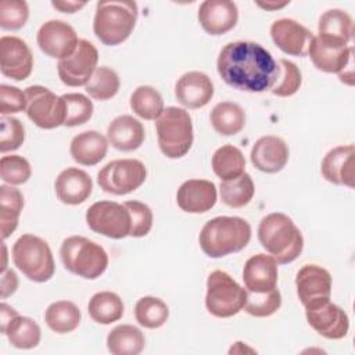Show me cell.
Here are the masks:
<instances>
[{
  "label": "cell",
  "mask_w": 355,
  "mask_h": 355,
  "mask_svg": "<svg viewBox=\"0 0 355 355\" xmlns=\"http://www.w3.org/2000/svg\"><path fill=\"white\" fill-rule=\"evenodd\" d=\"M218 73L233 89L261 93L270 90L277 75L272 54L255 42H230L219 53Z\"/></svg>",
  "instance_id": "obj_1"
},
{
  "label": "cell",
  "mask_w": 355,
  "mask_h": 355,
  "mask_svg": "<svg viewBox=\"0 0 355 355\" xmlns=\"http://www.w3.org/2000/svg\"><path fill=\"white\" fill-rule=\"evenodd\" d=\"M258 240L280 265L295 261L304 248L301 230L291 218L282 212H273L262 218L258 226Z\"/></svg>",
  "instance_id": "obj_2"
},
{
  "label": "cell",
  "mask_w": 355,
  "mask_h": 355,
  "mask_svg": "<svg viewBox=\"0 0 355 355\" xmlns=\"http://www.w3.org/2000/svg\"><path fill=\"white\" fill-rule=\"evenodd\" d=\"M200 247L209 258H222L241 251L251 240L250 223L239 216H216L200 233Z\"/></svg>",
  "instance_id": "obj_3"
},
{
  "label": "cell",
  "mask_w": 355,
  "mask_h": 355,
  "mask_svg": "<svg viewBox=\"0 0 355 355\" xmlns=\"http://www.w3.org/2000/svg\"><path fill=\"white\" fill-rule=\"evenodd\" d=\"M136 1L111 0L98 1L93 19V32L105 46H116L125 42L137 21Z\"/></svg>",
  "instance_id": "obj_4"
},
{
  "label": "cell",
  "mask_w": 355,
  "mask_h": 355,
  "mask_svg": "<svg viewBox=\"0 0 355 355\" xmlns=\"http://www.w3.org/2000/svg\"><path fill=\"white\" fill-rule=\"evenodd\" d=\"M60 258L67 270L87 280L100 277L108 266L105 250L83 236L67 237L61 244Z\"/></svg>",
  "instance_id": "obj_5"
},
{
  "label": "cell",
  "mask_w": 355,
  "mask_h": 355,
  "mask_svg": "<svg viewBox=\"0 0 355 355\" xmlns=\"http://www.w3.org/2000/svg\"><path fill=\"white\" fill-rule=\"evenodd\" d=\"M158 146L168 158L184 157L193 144V122L189 112L179 107L164 108L155 121Z\"/></svg>",
  "instance_id": "obj_6"
},
{
  "label": "cell",
  "mask_w": 355,
  "mask_h": 355,
  "mask_svg": "<svg viewBox=\"0 0 355 355\" xmlns=\"http://www.w3.org/2000/svg\"><path fill=\"white\" fill-rule=\"evenodd\" d=\"M14 265L32 282L44 283L54 275L55 265L49 244L35 236L22 234L12 245Z\"/></svg>",
  "instance_id": "obj_7"
},
{
  "label": "cell",
  "mask_w": 355,
  "mask_h": 355,
  "mask_svg": "<svg viewBox=\"0 0 355 355\" xmlns=\"http://www.w3.org/2000/svg\"><path fill=\"white\" fill-rule=\"evenodd\" d=\"M247 300V290L243 288L229 273L214 270L207 279L205 306L216 318H230L239 313Z\"/></svg>",
  "instance_id": "obj_8"
},
{
  "label": "cell",
  "mask_w": 355,
  "mask_h": 355,
  "mask_svg": "<svg viewBox=\"0 0 355 355\" xmlns=\"http://www.w3.org/2000/svg\"><path fill=\"white\" fill-rule=\"evenodd\" d=\"M147 176L144 164L139 159L125 158L108 162L97 173V183L105 193L125 196L139 189Z\"/></svg>",
  "instance_id": "obj_9"
},
{
  "label": "cell",
  "mask_w": 355,
  "mask_h": 355,
  "mask_svg": "<svg viewBox=\"0 0 355 355\" xmlns=\"http://www.w3.org/2000/svg\"><path fill=\"white\" fill-rule=\"evenodd\" d=\"M28 118L42 129H54L64 125L65 110L62 97L50 89L33 85L25 89Z\"/></svg>",
  "instance_id": "obj_10"
},
{
  "label": "cell",
  "mask_w": 355,
  "mask_h": 355,
  "mask_svg": "<svg viewBox=\"0 0 355 355\" xmlns=\"http://www.w3.org/2000/svg\"><path fill=\"white\" fill-rule=\"evenodd\" d=\"M87 226L110 239H125L130 233V214L123 204L97 201L86 211Z\"/></svg>",
  "instance_id": "obj_11"
},
{
  "label": "cell",
  "mask_w": 355,
  "mask_h": 355,
  "mask_svg": "<svg viewBox=\"0 0 355 355\" xmlns=\"http://www.w3.org/2000/svg\"><path fill=\"white\" fill-rule=\"evenodd\" d=\"M97 62L98 51L94 44L86 39H79L75 51L71 55L58 60V76L67 86H86L97 68Z\"/></svg>",
  "instance_id": "obj_12"
},
{
  "label": "cell",
  "mask_w": 355,
  "mask_h": 355,
  "mask_svg": "<svg viewBox=\"0 0 355 355\" xmlns=\"http://www.w3.org/2000/svg\"><path fill=\"white\" fill-rule=\"evenodd\" d=\"M305 316L309 326L324 338L340 340L348 333L349 319L347 313L330 300L305 306Z\"/></svg>",
  "instance_id": "obj_13"
},
{
  "label": "cell",
  "mask_w": 355,
  "mask_h": 355,
  "mask_svg": "<svg viewBox=\"0 0 355 355\" xmlns=\"http://www.w3.org/2000/svg\"><path fill=\"white\" fill-rule=\"evenodd\" d=\"M39 49L51 58L62 60L71 55L78 46L75 29L65 21L50 19L37 31L36 36Z\"/></svg>",
  "instance_id": "obj_14"
},
{
  "label": "cell",
  "mask_w": 355,
  "mask_h": 355,
  "mask_svg": "<svg viewBox=\"0 0 355 355\" xmlns=\"http://www.w3.org/2000/svg\"><path fill=\"white\" fill-rule=\"evenodd\" d=\"M33 68V55L28 44L17 36L0 39V69L1 73L14 80L26 79Z\"/></svg>",
  "instance_id": "obj_15"
},
{
  "label": "cell",
  "mask_w": 355,
  "mask_h": 355,
  "mask_svg": "<svg viewBox=\"0 0 355 355\" xmlns=\"http://www.w3.org/2000/svg\"><path fill=\"white\" fill-rule=\"evenodd\" d=\"M297 294L301 304L305 306L330 300L331 276L324 268L308 263L304 265L295 276Z\"/></svg>",
  "instance_id": "obj_16"
},
{
  "label": "cell",
  "mask_w": 355,
  "mask_h": 355,
  "mask_svg": "<svg viewBox=\"0 0 355 355\" xmlns=\"http://www.w3.org/2000/svg\"><path fill=\"white\" fill-rule=\"evenodd\" d=\"M270 36L273 43L283 53L305 57L308 55V49L315 35L295 19L280 18L272 24Z\"/></svg>",
  "instance_id": "obj_17"
},
{
  "label": "cell",
  "mask_w": 355,
  "mask_h": 355,
  "mask_svg": "<svg viewBox=\"0 0 355 355\" xmlns=\"http://www.w3.org/2000/svg\"><path fill=\"white\" fill-rule=\"evenodd\" d=\"M239 19L236 3L229 0H205L198 8V22L201 28L212 35L219 36L232 31Z\"/></svg>",
  "instance_id": "obj_18"
},
{
  "label": "cell",
  "mask_w": 355,
  "mask_h": 355,
  "mask_svg": "<svg viewBox=\"0 0 355 355\" xmlns=\"http://www.w3.org/2000/svg\"><path fill=\"white\" fill-rule=\"evenodd\" d=\"M355 147L354 144L331 148L322 159L320 171L323 178L338 186L352 189L355 186Z\"/></svg>",
  "instance_id": "obj_19"
},
{
  "label": "cell",
  "mask_w": 355,
  "mask_h": 355,
  "mask_svg": "<svg viewBox=\"0 0 355 355\" xmlns=\"http://www.w3.org/2000/svg\"><path fill=\"white\" fill-rule=\"evenodd\" d=\"M175 96L186 108H201L214 96V83L208 75L200 71L183 73L175 85Z\"/></svg>",
  "instance_id": "obj_20"
},
{
  "label": "cell",
  "mask_w": 355,
  "mask_h": 355,
  "mask_svg": "<svg viewBox=\"0 0 355 355\" xmlns=\"http://www.w3.org/2000/svg\"><path fill=\"white\" fill-rule=\"evenodd\" d=\"M216 186L205 179H189L176 193L179 208L189 214H204L216 202Z\"/></svg>",
  "instance_id": "obj_21"
},
{
  "label": "cell",
  "mask_w": 355,
  "mask_h": 355,
  "mask_svg": "<svg viewBox=\"0 0 355 355\" xmlns=\"http://www.w3.org/2000/svg\"><path fill=\"white\" fill-rule=\"evenodd\" d=\"M245 290L250 293H268L277 286V262L266 254H257L247 259L243 269Z\"/></svg>",
  "instance_id": "obj_22"
},
{
  "label": "cell",
  "mask_w": 355,
  "mask_h": 355,
  "mask_svg": "<svg viewBox=\"0 0 355 355\" xmlns=\"http://www.w3.org/2000/svg\"><path fill=\"white\" fill-rule=\"evenodd\" d=\"M352 46H336L318 36H313L308 49V55L313 65L327 73H340L344 71L352 61Z\"/></svg>",
  "instance_id": "obj_23"
},
{
  "label": "cell",
  "mask_w": 355,
  "mask_h": 355,
  "mask_svg": "<svg viewBox=\"0 0 355 355\" xmlns=\"http://www.w3.org/2000/svg\"><path fill=\"white\" fill-rule=\"evenodd\" d=\"M288 161V147L277 136H263L255 141L251 150L252 165L265 173L280 172Z\"/></svg>",
  "instance_id": "obj_24"
},
{
  "label": "cell",
  "mask_w": 355,
  "mask_h": 355,
  "mask_svg": "<svg viewBox=\"0 0 355 355\" xmlns=\"http://www.w3.org/2000/svg\"><path fill=\"white\" fill-rule=\"evenodd\" d=\"M57 198L68 205L85 202L93 190L92 178L79 168H67L55 179L54 183Z\"/></svg>",
  "instance_id": "obj_25"
},
{
  "label": "cell",
  "mask_w": 355,
  "mask_h": 355,
  "mask_svg": "<svg viewBox=\"0 0 355 355\" xmlns=\"http://www.w3.org/2000/svg\"><path fill=\"white\" fill-rule=\"evenodd\" d=\"M146 137L144 126L132 115H119L107 128L108 143L119 151L137 150Z\"/></svg>",
  "instance_id": "obj_26"
},
{
  "label": "cell",
  "mask_w": 355,
  "mask_h": 355,
  "mask_svg": "<svg viewBox=\"0 0 355 355\" xmlns=\"http://www.w3.org/2000/svg\"><path fill=\"white\" fill-rule=\"evenodd\" d=\"M318 37L336 44L348 46L354 33V22L348 12L340 8H331L322 14L318 25Z\"/></svg>",
  "instance_id": "obj_27"
},
{
  "label": "cell",
  "mask_w": 355,
  "mask_h": 355,
  "mask_svg": "<svg viewBox=\"0 0 355 355\" xmlns=\"http://www.w3.org/2000/svg\"><path fill=\"white\" fill-rule=\"evenodd\" d=\"M108 140L97 130H86L76 135L69 146L75 162L86 166L98 164L107 154Z\"/></svg>",
  "instance_id": "obj_28"
},
{
  "label": "cell",
  "mask_w": 355,
  "mask_h": 355,
  "mask_svg": "<svg viewBox=\"0 0 355 355\" xmlns=\"http://www.w3.org/2000/svg\"><path fill=\"white\" fill-rule=\"evenodd\" d=\"M144 345V334L132 324L115 326L107 336V348L112 355H139Z\"/></svg>",
  "instance_id": "obj_29"
},
{
  "label": "cell",
  "mask_w": 355,
  "mask_h": 355,
  "mask_svg": "<svg viewBox=\"0 0 355 355\" xmlns=\"http://www.w3.org/2000/svg\"><path fill=\"white\" fill-rule=\"evenodd\" d=\"M24 208L22 193L11 186H0V230L1 239L10 237L18 226V218Z\"/></svg>",
  "instance_id": "obj_30"
},
{
  "label": "cell",
  "mask_w": 355,
  "mask_h": 355,
  "mask_svg": "<svg viewBox=\"0 0 355 355\" xmlns=\"http://www.w3.org/2000/svg\"><path fill=\"white\" fill-rule=\"evenodd\" d=\"M212 128L222 136L237 135L245 125L244 110L232 101L218 103L209 115Z\"/></svg>",
  "instance_id": "obj_31"
},
{
  "label": "cell",
  "mask_w": 355,
  "mask_h": 355,
  "mask_svg": "<svg viewBox=\"0 0 355 355\" xmlns=\"http://www.w3.org/2000/svg\"><path fill=\"white\" fill-rule=\"evenodd\" d=\"M87 311L96 323L110 324L123 316V302L112 291H100L90 298Z\"/></svg>",
  "instance_id": "obj_32"
},
{
  "label": "cell",
  "mask_w": 355,
  "mask_h": 355,
  "mask_svg": "<svg viewBox=\"0 0 355 355\" xmlns=\"http://www.w3.org/2000/svg\"><path fill=\"white\" fill-rule=\"evenodd\" d=\"M80 311L71 301H55L44 312L46 324L58 334L73 331L80 323Z\"/></svg>",
  "instance_id": "obj_33"
},
{
  "label": "cell",
  "mask_w": 355,
  "mask_h": 355,
  "mask_svg": "<svg viewBox=\"0 0 355 355\" xmlns=\"http://www.w3.org/2000/svg\"><path fill=\"white\" fill-rule=\"evenodd\" d=\"M212 169L220 180H230L244 173L245 158L240 148L226 144L214 153Z\"/></svg>",
  "instance_id": "obj_34"
},
{
  "label": "cell",
  "mask_w": 355,
  "mask_h": 355,
  "mask_svg": "<svg viewBox=\"0 0 355 355\" xmlns=\"http://www.w3.org/2000/svg\"><path fill=\"white\" fill-rule=\"evenodd\" d=\"M10 341V344L19 349H31L37 347L40 343V327L39 324L28 318L17 315L6 327L4 333Z\"/></svg>",
  "instance_id": "obj_35"
},
{
  "label": "cell",
  "mask_w": 355,
  "mask_h": 355,
  "mask_svg": "<svg viewBox=\"0 0 355 355\" xmlns=\"http://www.w3.org/2000/svg\"><path fill=\"white\" fill-rule=\"evenodd\" d=\"M222 202L230 208H241L247 205L254 197V182L248 173H243L230 180H222L220 187Z\"/></svg>",
  "instance_id": "obj_36"
},
{
  "label": "cell",
  "mask_w": 355,
  "mask_h": 355,
  "mask_svg": "<svg viewBox=\"0 0 355 355\" xmlns=\"http://www.w3.org/2000/svg\"><path fill=\"white\" fill-rule=\"evenodd\" d=\"M130 108L136 115L147 121H157L164 111V100L153 86H139L130 96Z\"/></svg>",
  "instance_id": "obj_37"
},
{
  "label": "cell",
  "mask_w": 355,
  "mask_h": 355,
  "mask_svg": "<svg viewBox=\"0 0 355 355\" xmlns=\"http://www.w3.org/2000/svg\"><path fill=\"white\" fill-rule=\"evenodd\" d=\"M168 305L157 297H141L135 305L136 322L146 329H158L168 320Z\"/></svg>",
  "instance_id": "obj_38"
},
{
  "label": "cell",
  "mask_w": 355,
  "mask_h": 355,
  "mask_svg": "<svg viewBox=\"0 0 355 355\" xmlns=\"http://www.w3.org/2000/svg\"><path fill=\"white\" fill-rule=\"evenodd\" d=\"M121 82L118 73L110 67H97L90 80L86 83V93L98 101L112 98L119 90Z\"/></svg>",
  "instance_id": "obj_39"
},
{
  "label": "cell",
  "mask_w": 355,
  "mask_h": 355,
  "mask_svg": "<svg viewBox=\"0 0 355 355\" xmlns=\"http://www.w3.org/2000/svg\"><path fill=\"white\" fill-rule=\"evenodd\" d=\"M301 82L300 68L294 62L280 58L277 61V75L270 92L277 97H290L298 92Z\"/></svg>",
  "instance_id": "obj_40"
},
{
  "label": "cell",
  "mask_w": 355,
  "mask_h": 355,
  "mask_svg": "<svg viewBox=\"0 0 355 355\" xmlns=\"http://www.w3.org/2000/svg\"><path fill=\"white\" fill-rule=\"evenodd\" d=\"M64 100L65 119L64 126L73 128L86 123L93 115V103L80 93H67L61 96Z\"/></svg>",
  "instance_id": "obj_41"
},
{
  "label": "cell",
  "mask_w": 355,
  "mask_h": 355,
  "mask_svg": "<svg viewBox=\"0 0 355 355\" xmlns=\"http://www.w3.org/2000/svg\"><path fill=\"white\" fill-rule=\"evenodd\" d=\"M282 305V295L277 288L268 293H250L247 291V300L244 311L255 318H266L273 315Z\"/></svg>",
  "instance_id": "obj_42"
},
{
  "label": "cell",
  "mask_w": 355,
  "mask_h": 355,
  "mask_svg": "<svg viewBox=\"0 0 355 355\" xmlns=\"http://www.w3.org/2000/svg\"><path fill=\"white\" fill-rule=\"evenodd\" d=\"M32 175L31 165L26 158L21 155H4L0 159V176L1 180L17 186L29 180Z\"/></svg>",
  "instance_id": "obj_43"
},
{
  "label": "cell",
  "mask_w": 355,
  "mask_h": 355,
  "mask_svg": "<svg viewBox=\"0 0 355 355\" xmlns=\"http://www.w3.org/2000/svg\"><path fill=\"white\" fill-rule=\"evenodd\" d=\"M29 17V8L24 0L0 1V26L6 31L21 29Z\"/></svg>",
  "instance_id": "obj_44"
},
{
  "label": "cell",
  "mask_w": 355,
  "mask_h": 355,
  "mask_svg": "<svg viewBox=\"0 0 355 355\" xmlns=\"http://www.w3.org/2000/svg\"><path fill=\"white\" fill-rule=\"evenodd\" d=\"M130 214V233L132 237H144L153 227V212L148 205L140 201H126L123 204Z\"/></svg>",
  "instance_id": "obj_45"
},
{
  "label": "cell",
  "mask_w": 355,
  "mask_h": 355,
  "mask_svg": "<svg viewBox=\"0 0 355 355\" xmlns=\"http://www.w3.org/2000/svg\"><path fill=\"white\" fill-rule=\"evenodd\" d=\"M25 139V129L19 119L14 116H1V133H0V151H14L21 147Z\"/></svg>",
  "instance_id": "obj_46"
},
{
  "label": "cell",
  "mask_w": 355,
  "mask_h": 355,
  "mask_svg": "<svg viewBox=\"0 0 355 355\" xmlns=\"http://www.w3.org/2000/svg\"><path fill=\"white\" fill-rule=\"evenodd\" d=\"M26 96L25 92L15 86L1 85L0 86V112L1 115L15 114L25 111Z\"/></svg>",
  "instance_id": "obj_47"
},
{
  "label": "cell",
  "mask_w": 355,
  "mask_h": 355,
  "mask_svg": "<svg viewBox=\"0 0 355 355\" xmlns=\"http://www.w3.org/2000/svg\"><path fill=\"white\" fill-rule=\"evenodd\" d=\"M18 288V276L12 269L1 272V298L6 300Z\"/></svg>",
  "instance_id": "obj_48"
},
{
  "label": "cell",
  "mask_w": 355,
  "mask_h": 355,
  "mask_svg": "<svg viewBox=\"0 0 355 355\" xmlns=\"http://www.w3.org/2000/svg\"><path fill=\"white\" fill-rule=\"evenodd\" d=\"M51 6L58 10L60 12H67V14H73L76 11H79L80 8H83L86 6L85 1H69V0H64V1H51Z\"/></svg>",
  "instance_id": "obj_49"
},
{
  "label": "cell",
  "mask_w": 355,
  "mask_h": 355,
  "mask_svg": "<svg viewBox=\"0 0 355 355\" xmlns=\"http://www.w3.org/2000/svg\"><path fill=\"white\" fill-rule=\"evenodd\" d=\"M18 315V312L11 308L10 305H7L6 302H1L0 305V331L4 333L6 327L8 326V323Z\"/></svg>",
  "instance_id": "obj_50"
},
{
  "label": "cell",
  "mask_w": 355,
  "mask_h": 355,
  "mask_svg": "<svg viewBox=\"0 0 355 355\" xmlns=\"http://www.w3.org/2000/svg\"><path fill=\"white\" fill-rule=\"evenodd\" d=\"M259 7L265 8V10H269V11H273V10H277V8H282L284 6L288 4V1H284V3H276V1H266V3H261L258 1L257 3Z\"/></svg>",
  "instance_id": "obj_51"
}]
</instances>
